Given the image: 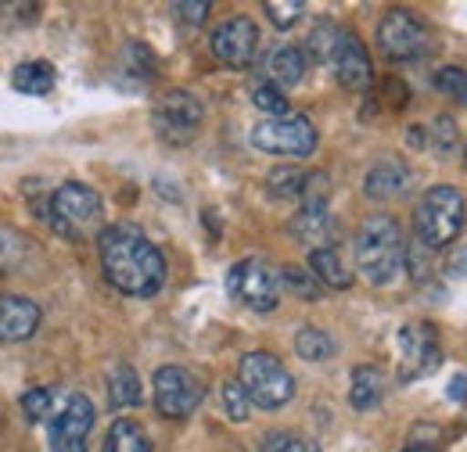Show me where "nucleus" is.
<instances>
[{"label":"nucleus","mask_w":467,"mask_h":452,"mask_svg":"<svg viewBox=\"0 0 467 452\" xmlns=\"http://www.w3.org/2000/svg\"><path fill=\"white\" fill-rule=\"evenodd\" d=\"M26 252H29L26 237L18 230H11V226H0V273L18 270L22 259H26Z\"/></svg>","instance_id":"nucleus-26"},{"label":"nucleus","mask_w":467,"mask_h":452,"mask_svg":"<svg viewBox=\"0 0 467 452\" xmlns=\"http://www.w3.org/2000/svg\"><path fill=\"white\" fill-rule=\"evenodd\" d=\"M51 398H55L51 388H33V392H26V396H22L26 416H29V420H47V416H51Z\"/></svg>","instance_id":"nucleus-35"},{"label":"nucleus","mask_w":467,"mask_h":452,"mask_svg":"<svg viewBox=\"0 0 467 452\" xmlns=\"http://www.w3.org/2000/svg\"><path fill=\"white\" fill-rule=\"evenodd\" d=\"M378 47L389 61H420L431 51V33L413 11L392 7L378 22Z\"/></svg>","instance_id":"nucleus-7"},{"label":"nucleus","mask_w":467,"mask_h":452,"mask_svg":"<svg viewBox=\"0 0 467 452\" xmlns=\"http://www.w3.org/2000/svg\"><path fill=\"white\" fill-rule=\"evenodd\" d=\"M202 101L191 94V90H166L159 101H155V133L166 140V144H191L202 129Z\"/></svg>","instance_id":"nucleus-8"},{"label":"nucleus","mask_w":467,"mask_h":452,"mask_svg":"<svg viewBox=\"0 0 467 452\" xmlns=\"http://www.w3.org/2000/svg\"><path fill=\"white\" fill-rule=\"evenodd\" d=\"M400 381L410 385L417 377H428L439 370L442 363V344H439V331L431 324H407L400 331Z\"/></svg>","instance_id":"nucleus-11"},{"label":"nucleus","mask_w":467,"mask_h":452,"mask_svg":"<svg viewBox=\"0 0 467 452\" xmlns=\"http://www.w3.org/2000/svg\"><path fill=\"white\" fill-rule=\"evenodd\" d=\"M435 87H439L446 98H453V101L467 105V72L464 68H457V65L439 68V72H435Z\"/></svg>","instance_id":"nucleus-30"},{"label":"nucleus","mask_w":467,"mask_h":452,"mask_svg":"<svg viewBox=\"0 0 467 452\" xmlns=\"http://www.w3.org/2000/svg\"><path fill=\"white\" fill-rule=\"evenodd\" d=\"M306 76V55L298 47H277L266 57V83H274L277 90H292Z\"/></svg>","instance_id":"nucleus-18"},{"label":"nucleus","mask_w":467,"mask_h":452,"mask_svg":"<svg viewBox=\"0 0 467 452\" xmlns=\"http://www.w3.org/2000/svg\"><path fill=\"white\" fill-rule=\"evenodd\" d=\"M467 223V201L457 187H431L420 201H417V212H413V233L424 248L439 252V248H450L461 230Z\"/></svg>","instance_id":"nucleus-3"},{"label":"nucleus","mask_w":467,"mask_h":452,"mask_svg":"<svg viewBox=\"0 0 467 452\" xmlns=\"http://www.w3.org/2000/svg\"><path fill=\"white\" fill-rule=\"evenodd\" d=\"M306 176H309V172L295 170V166L274 170L270 176H266L270 194H274V198H302V190H306Z\"/></svg>","instance_id":"nucleus-27"},{"label":"nucleus","mask_w":467,"mask_h":452,"mask_svg":"<svg viewBox=\"0 0 467 452\" xmlns=\"http://www.w3.org/2000/svg\"><path fill=\"white\" fill-rule=\"evenodd\" d=\"M237 385L259 409H281L295 396V377L288 366L270 352H248L237 363Z\"/></svg>","instance_id":"nucleus-4"},{"label":"nucleus","mask_w":467,"mask_h":452,"mask_svg":"<svg viewBox=\"0 0 467 452\" xmlns=\"http://www.w3.org/2000/svg\"><path fill=\"white\" fill-rule=\"evenodd\" d=\"M252 105L259 108V112H266L270 118H277V115H288V98H285V90H277L274 83H255L252 87Z\"/></svg>","instance_id":"nucleus-28"},{"label":"nucleus","mask_w":467,"mask_h":452,"mask_svg":"<svg viewBox=\"0 0 467 452\" xmlns=\"http://www.w3.org/2000/svg\"><path fill=\"white\" fill-rule=\"evenodd\" d=\"M205 398L202 381L187 366H162L155 370V409L170 420L191 416Z\"/></svg>","instance_id":"nucleus-12"},{"label":"nucleus","mask_w":467,"mask_h":452,"mask_svg":"<svg viewBox=\"0 0 467 452\" xmlns=\"http://www.w3.org/2000/svg\"><path fill=\"white\" fill-rule=\"evenodd\" d=\"M403 259H407V241H403V230L392 216L378 212L370 220L359 223L356 233V270L363 273L367 283H392L403 270Z\"/></svg>","instance_id":"nucleus-2"},{"label":"nucleus","mask_w":467,"mask_h":452,"mask_svg":"<svg viewBox=\"0 0 467 452\" xmlns=\"http://www.w3.org/2000/svg\"><path fill=\"white\" fill-rule=\"evenodd\" d=\"M105 452H151L148 431H144L137 420H116V424L109 427Z\"/></svg>","instance_id":"nucleus-22"},{"label":"nucleus","mask_w":467,"mask_h":452,"mask_svg":"<svg viewBox=\"0 0 467 452\" xmlns=\"http://www.w3.org/2000/svg\"><path fill=\"white\" fill-rule=\"evenodd\" d=\"M428 140H431V148L435 151H453L457 148V126H453V118L450 115H439L435 122H431V129H428Z\"/></svg>","instance_id":"nucleus-34"},{"label":"nucleus","mask_w":467,"mask_h":452,"mask_svg":"<svg viewBox=\"0 0 467 452\" xmlns=\"http://www.w3.org/2000/svg\"><path fill=\"white\" fill-rule=\"evenodd\" d=\"M403 266H410V277L420 283L431 277V248H424L417 237L407 244V259H403Z\"/></svg>","instance_id":"nucleus-32"},{"label":"nucleus","mask_w":467,"mask_h":452,"mask_svg":"<svg viewBox=\"0 0 467 452\" xmlns=\"http://www.w3.org/2000/svg\"><path fill=\"white\" fill-rule=\"evenodd\" d=\"M98 220H101V194L94 187L68 180L51 194V223L58 226L65 237H79Z\"/></svg>","instance_id":"nucleus-9"},{"label":"nucleus","mask_w":467,"mask_h":452,"mask_svg":"<svg viewBox=\"0 0 467 452\" xmlns=\"http://www.w3.org/2000/svg\"><path fill=\"white\" fill-rule=\"evenodd\" d=\"M295 352H298L302 359H309V363H324V359L335 355V338L324 334L320 327H302V331L295 334Z\"/></svg>","instance_id":"nucleus-24"},{"label":"nucleus","mask_w":467,"mask_h":452,"mask_svg":"<svg viewBox=\"0 0 467 452\" xmlns=\"http://www.w3.org/2000/svg\"><path fill=\"white\" fill-rule=\"evenodd\" d=\"M335 40H338V29L335 26H317V33L309 36V55L320 57V61H327L331 57V47H335Z\"/></svg>","instance_id":"nucleus-36"},{"label":"nucleus","mask_w":467,"mask_h":452,"mask_svg":"<svg viewBox=\"0 0 467 452\" xmlns=\"http://www.w3.org/2000/svg\"><path fill=\"white\" fill-rule=\"evenodd\" d=\"M335 233H338V226L331 220L327 205H302V212L292 220V237L298 244H306L309 252L335 248Z\"/></svg>","instance_id":"nucleus-16"},{"label":"nucleus","mask_w":467,"mask_h":452,"mask_svg":"<svg viewBox=\"0 0 467 452\" xmlns=\"http://www.w3.org/2000/svg\"><path fill=\"white\" fill-rule=\"evenodd\" d=\"M439 442H442V431L439 427H417L413 435H410L407 449L403 452H439Z\"/></svg>","instance_id":"nucleus-37"},{"label":"nucleus","mask_w":467,"mask_h":452,"mask_svg":"<svg viewBox=\"0 0 467 452\" xmlns=\"http://www.w3.org/2000/svg\"><path fill=\"white\" fill-rule=\"evenodd\" d=\"M450 398H457V402H464L467 398V374L453 377V385H450Z\"/></svg>","instance_id":"nucleus-39"},{"label":"nucleus","mask_w":467,"mask_h":452,"mask_svg":"<svg viewBox=\"0 0 467 452\" xmlns=\"http://www.w3.org/2000/svg\"><path fill=\"white\" fill-rule=\"evenodd\" d=\"M101 270L109 283L130 298H151L166 283V259L133 223H116L101 230Z\"/></svg>","instance_id":"nucleus-1"},{"label":"nucleus","mask_w":467,"mask_h":452,"mask_svg":"<svg viewBox=\"0 0 467 452\" xmlns=\"http://www.w3.org/2000/svg\"><path fill=\"white\" fill-rule=\"evenodd\" d=\"M309 273L320 281V287H335V291L352 287V270L342 262L338 248H317V252H309Z\"/></svg>","instance_id":"nucleus-20"},{"label":"nucleus","mask_w":467,"mask_h":452,"mask_svg":"<svg viewBox=\"0 0 467 452\" xmlns=\"http://www.w3.org/2000/svg\"><path fill=\"white\" fill-rule=\"evenodd\" d=\"M331 68H335V79L346 87V90H367L370 87V55H367V47H363V40L356 36V33H338V40H335V47H331Z\"/></svg>","instance_id":"nucleus-14"},{"label":"nucleus","mask_w":467,"mask_h":452,"mask_svg":"<svg viewBox=\"0 0 467 452\" xmlns=\"http://www.w3.org/2000/svg\"><path fill=\"white\" fill-rule=\"evenodd\" d=\"M40 327V305L22 294L0 298V341H26Z\"/></svg>","instance_id":"nucleus-15"},{"label":"nucleus","mask_w":467,"mask_h":452,"mask_svg":"<svg viewBox=\"0 0 467 452\" xmlns=\"http://www.w3.org/2000/svg\"><path fill=\"white\" fill-rule=\"evenodd\" d=\"M385 398V374L378 366H356L352 370V388H349V402L356 413H370L378 409Z\"/></svg>","instance_id":"nucleus-19"},{"label":"nucleus","mask_w":467,"mask_h":452,"mask_svg":"<svg viewBox=\"0 0 467 452\" xmlns=\"http://www.w3.org/2000/svg\"><path fill=\"white\" fill-rule=\"evenodd\" d=\"M252 144L266 155L281 159H309L317 151V126L306 115H277L263 118L252 129Z\"/></svg>","instance_id":"nucleus-5"},{"label":"nucleus","mask_w":467,"mask_h":452,"mask_svg":"<svg viewBox=\"0 0 467 452\" xmlns=\"http://www.w3.org/2000/svg\"><path fill=\"white\" fill-rule=\"evenodd\" d=\"M109 402L116 409H126V406H137L140 402V377H137L133 366L122 363V366H116L109 374Z\"/></svg>","instance_id":"nucleus-23"},{"label":"nucleus","mask_w":467,"mask_h":452,"mask_svg":"<svg viewBox=\"0 0 467 452\" xmlns=\"http://www.w3.org/2000/svg\"><path fill=\"white\" fill-rule=\"evenodd\" d=\"M407 187H410V170L400 159H381L378 166H370L367 180H363V194L374 198V201L400 198V194H407Z\"/></svg>","instance_id":"nucleus-17"},{"label":"nucleus","mask_w":467,"mask_h":452,"mask_svg":"<svg viewBox=\"0 0 467 452\" xmlns=\"http://www.w3.org/2000/svg\"><path fill=\"white\" fill-rule=\"evenodd\" d=\"M213 55L220 57L227 68H248L252 61H255V51H259V29H255V22L252 18H244V15H234L227 18L223 26H216V33H213Z\"/></svg>","instance_id":"nucleus-13"},{"label":"nucleus","mask_w":467,"mask_h":452,"mask_svg":"<svg viewBox=\"0 0 467 452\" xmlns=\"http://www.w3.org/2000/svg\"><path fill=\"white\" fill-rule=\"evenodd\" d=\"M94 427V402L79 392L65 396L61 409L47 416L51 452H87V435Z\"/></svg>","instance_id":"nucleus-10"},{"label":"nucleus","mask_w":467,"mask_h":452,"mask_svg":"<svg viewBox=\"0 0 467 452\" xmlns=\"http://www.w3.org/2000/svg\"><path fill=\"white\" fill-rule=\"evenodd\" d=\"M173 11L180 15V22H187V26H202V22L209 18L213 4H209V0H191V4H173Z\"/></svg>","instance_id":"nucleus-38"},{"label":"nucleus","mask_w":467,"mask_h":452,"mask_svg":"<svg viewBox=\"0 0 467 452\" xmlns=\"http://www.w3.org/2000/svg\"><path fill=\"white\" fill-rule=\"evenodd\" d=\"M11 83H15V90L26 94V98H44V94L55 90L58 76H55V65H47V61H22V65L11 72Z\"/></svg>","instance_id":"nucleus-21"},{"label":"nucleus","mask_w":467,"mask_h":452,"mask_svg":"<svg viewBox=\"0 0 467 452\" xmlns=\"http://www.w3.org/2000/svg\"><path fill=\"white\" fill-rule=\"evenodd\" d=\"M277 273H281V291H292L302 302H320L324 287H320V281H317L309 270H302V266H285V270H277Z\"/></svg>","instance_id":"nucleus-25"},{"label":"nucleus","mask_w":467,"mask_h":452,"mask_svg":"<svg viewBox=\"0 0 467 452\" xmlns=\"http://www.w3.org/2000/svg\"><path fill=\"white\" fill-rule=\"evenodd\" d=\"M223 409H227V416H231L234 424H244V420H248L252 402H248L244 388H241L237 381H227V385H223Z\"/></svg>","instance_id":"nucleus-33"},{"label":"nucleus","mask_w":467,"mask_h":452,"mask_svg":"<svg viewBox=\"0 0 467 452\" xmlns=\"http://www.w3.org/2000/svg\"><path fill=\"white\" fill-rule=\"evenodd\" d=\"M263 11L270 15V22H274L277 29H292L295 22L302 18L306 4H302V0H266V4H263Z\"/></svg>","instance_id":"nucleus-31"},{"label":"nucleus","mask_w":467,"mask_h":452,"mask_svg":"<svg viewBox=\"0 0 467 452\" xmlns=\"http://www.w3.org/2000/svg\"><path fill=\"white\" fill-rule=\"evenodd\" d=\"M227 291L252 313H274L281 302V273L263 259H241L227 273Z\"/></svg>","instance_id":"nucleus-6"},{"label":"nucleus","mask_w":467,"mask_h":452,"mask_svg":"<svg viewBox=\"0 0 467 452\" xmlns=\"http://www.w3.org/2000/svg\"><path fill=\"white\" fill-rule=\"evenodd\" d=\"M263 452H320V446L295 431H270L263 438Z\"/></svg>","instance_id":"nucleus-29"}]
</instances>
